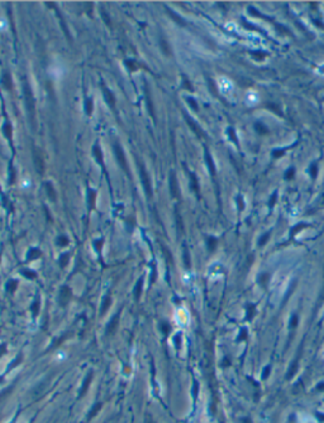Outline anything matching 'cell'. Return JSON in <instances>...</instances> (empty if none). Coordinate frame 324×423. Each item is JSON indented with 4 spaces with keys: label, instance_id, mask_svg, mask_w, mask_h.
<instances>
[{
    "label": "cell",
    "instance_id": "e0dca14e",
    "mask_svg": "<svg viewBox=\"0 0 324 423\" xmlns=\"http://www.w3.org/2000/svg\"><path fill=\"white\" fill-rule=\"evenodd\" d=\"M3 133L4 136L7 137L8 141H12V137H13V128H12V124L9 122H5L4 126H3Z\"/></svg>",
    "mask_w": 324,
    "mask_h": 423
},
{
    "label": "cell",
    "instance_id": "3957f363",
    "mask_svg": "<svg viewBox=\"0 0 324 423\" xmlns=\"http://www.w3.org/2000/svg\"><path fill=\"white\" fill-rule=\"evenodd\" d=\"M114 153H115V156H117V161H118L119 166L127 172V174H129V169H128V164H127V159H125V155H124V151H123V148L120 147V145L118 142L114 143Z\"/></svg>",
    "mask_w": 324,
    "mask_h": 423
},
{
    "label": "cell",
    "instance_id": "4dcf8cb0",
    "mask_svg": "<svg viewBox=\"0 0 324 423\" xmlns=\"http://www.w3.org/2000/svg\"><path fill=\"white\" fill-rule=\"evenodd\" d=\"M255 316V307L252 304L247 305V319H252Z\"/></svg>",
    "mask_w": 324,
    "mask_h": 423
},
{
    "label": "cell",
    "instance_id": "7bdbcfd3",
    "mask_svg": "<svg viewBox=\"0 0 324 423\" xmlns=\"http://www.w3.org/2000/svg\"><path fill=\"white\" fill-rule=\"evenodd\" d=\"M208 85H209V88H210V91L214 94V95H218V91H217V86H215V84L212 81V79H208Z\"/></svg>",
    "mask_w": 324,
    "mask_h": 423
},
{
    "label": "cell",
    "instance_id": "f1b7e54d",
    "mask_svg": "<svg viewBox=\"0 0 324 423\" xmlns=\"http://www.w3.org/2000/svg\"><path fill=\"white\" fill-rule=\"evenodd\" d=\"M5 288H7V290L10 292V293L15 292V289H16V280H9L7 283V285H5Z\"/></svg>",
    "mask_w": 324,
    "mask_h": 423
},
{
    "label": "cell",
    "instance_id": "94428289",
    "mask_svg": "<svg viewBox=\"0 0 324 423\" xmlns=\"http://www.w3.org/2000/svg\"><path fill=\"white\" fill-rule=\"evenodd\" d=\"M314 23H315L317 26H319V27H320L322 29H324V24H322L320 22H318V21H315V19H314Z\"/></svg>",
    "mask_w": 324,
    "mask_h": 423
},
{
    "label": "cell",
    "instance_id": "836d02e7",
    "mask_svg": "<svg viewBox=\"0 0 324 423\" xmlns=\"http://www.w3.org/2000/svg\"><path fill=\"white\" fill-rule=\"evenodd\" d=\"M294 176H295V169H294V167H290V169L286 171V174H285V179H286V180H293Z\"/></svg>",
    "mask_w": 324,
    "mask_h": 423
},
{
    "label": "cell",
    "instance_id": "7a4b0ae2",
    "mask_svg": "<svg viewBox=\"0 0 324 423\" xmlns=\"http://www.w3.org/2000/svg\"><path fill=\"white\" fill-rule=\"evenodd\" d=\"M33 160H34V166H35L37 172L40 175H43L46 165H45V157H43V155H42V152H41L40 148H34L33 150Z\"/></svg>",
    "mask_w": 324,
    "mask_h": 423
},
{
    "label": "cell",
    "instance_id": "816d5d0a",
    "mask_svg": "<svg viewBox=\"0 0 324 423\" xmlns=\"http://www.w3.org/2000/svg\"><path fill=\"white\" fill-rule=\"evenodd\" d=\"M304 227H307V226H305V224H298L295 228H293V231H291V236L295 235V233H298L299 229H301V228H304Z\"/></svg>",
    "mask_w": 324,
    "mask_h": 423
},
{
    "label": "cell",
    "instance_id": "be15d7a7",
    "mask_svg": "<svg viewBox=\"0 0 324 423\" xmlns=\"http://www.w3.org/2000/svg\"><path fill=\"white\" fill-rule=\"evenodd\" d=\"M5 351V346H0V355Z\"/></svg>",
    "mask_w": 324,
    "mask_h": 423
},
{
    "label": "cell",
    "instance_id": "83f0119b",
    "mask_svg": "<svg viewBox=\"0 0 324 423\" xmlns=\"http://www.w3.org/2000/svg\"><path fill=\"white\" fill-rule=\"evenodd\" d=\"M206 243H208L209 251H214L215 247H217V240H215L214 237H209L208 241H206Z\"/></svg>",
    "mask_w": 324,
    "mask_h": 423
},
{
    "label": "cell",
    "instance_id": "f907efd6",
    "mask_svg": "<svg viewBox=\"0 0 324 423\" xmlns=\"http://www.w3.org/2000/svg\"><path fill=\"white\" fill-rule=\"evenodd\" d=\"M237 203H238V209H239V210H243V208H244V203H243V198H242L241 195L237 198Z\"/></svg>",
    "mask_w": 324,
    "mask_h": 423
},
{
    "label": "cell",
    "instance_id": "6125c7cd",
    "mask_svg": "<svg viewBox=\"0 0 324 423\" xmlns=\"http://www.w3.org/2000/svg\"><path fill=\"white\" fill-rule=\"evenodd\" d=\"M246 332H247V331H246V330H243V331H242V333H241V337H239V338H246V336H247V333H246Z\"/></svg>",
    "mask_w": 324,
    "mask_h": 423
},
{
    "label": "cell",
    "instance_id": "4316f807",
    "mask_svg": "<svg viewBox=\"0 0 324 423\" xmlns=\"http://www.w3.org/2000/svg\"><path fill=\"white\" fill-rule=\"evenodd\" d=\"M255 128H256V131H257L260 134H267V133H269L267 127L263 126L262 123H256V124H255Z\"/></svg>",
    "mask_w": 324,
    "mask_h": 423
},
{
    "label": "cell",
    "instance_id": "f5cc1de1",
    "mask_svg": "<svg viewBox=\"0 0 324 423\" xmlns=\"http://www.w3.org/2000/svg\"><path fill=\"white\" fill-rule=\"evenodd\" d=\"M101 15H103L104 22H105L108 26H110V19H109V15H108V14H105V12H104V10H101Z\"/></svg>",
    "mask_w": 324,
    "mask_h": 423
},
{
    "label": "cell",
    "instance_id": "8fae6325",
    "mask_svg": "<svg viewBox=\"0 0 324 423\" xmlns=\"http://www.w3.org/2000/svg\"><path fill=\"white\" fill-rule=\"evenodd\" d=\"M70 297H71V292L67 286H62V289L60 292V303L61 305H66L67 302L70 300Z\"/></svg>",
    "mask_w": 324,
    "mask_h": 423
},
{
    "label": "cell",
    "instance_id": "681fc988",
    "mask_svg": "<svg viewBox=\"0 0 324 423\" xmlns=\"http://www.w3.org/2000/svg\"><path fill=\"white\" fill-rule=\"evenodd\" d=\"M276 27H277V31H279V32L285 33V34H290V32H289V29H288L286 27H282V26H280V24H276Z\"/></svg>",
    "mask_w": 324,
    "mask_h": 423
},
{
    "label": "cell",
    "instance_id": "e7e4bbea",
    "mask_svg": "<svg viewBox=\"0 0 324 423\" xmlns=\"http://www.w3.org/2000/svg\"><path fill=\"white\" fill-rule=\"evenodd\" d=\"M0 256H2V254H0Z\"/></svg>",
    "mask_w": 324,
    "mask_h": 423
},
{
    "label": "cell",
    "instance_id": "c3c4849f",
    "mask_svg": "<svg viewBox=\"0 0 324 423\" xmlns=\"http://www.w3.org/2000/svg\"><path fill=\"white\" fill-rule=\"evenodd\" d=\"M38 309H40V300H35L34 303H33V305H32V311H33V314H37L38 313Z\"/></svg>",
    "mask_w": 324,
    "mask_h": 423
},
{
    "label": "cell",
    "instance_id": "d6a6232c",
    "mask_svg": "<svg viewBox=\"0 0 324 423\" xmlns=\"http://www.w3.org/2000/svg\"><path fill=\"white\" fill-rule=\"evenodd\" d=\"M57 245L59 246H67L68 245V238L66 236H60L59 238H57Z\"/></svg>",
    "mask_w": 324,
    "mask_h": 423
},
{
    "label": "cell",
    "instance_id": "ffe728a7",
    "mask_svg": "<svg viewBox=\"0 0 324 423\" xmlns=\"http://www.w3.org/2000/svg\"><path fill=\"white\" fill-rule=\"evenodd\" d=\"M160 47H161L162 52H163L166 56H170V55H171L170 45L167 43V41H166V40H163V38H160Z\"/></svg>",
    "mask_w": 324,
    "mask_h": 423
},
{
    "label": "cell",
    "instance_id": "5bb4252c",
    "mask_svg": "<svg viewBox=\"0 0 324 423\" xmlns=\"http://www.w3.org/2000/svg\"><path fill=\"white\" fill-rule=\"evenodd\" d=\"M166 12L170 14V17L172 18V19H174V21H175V22H176L179 26H181V27H185V26H186V22L184 21V19H182V18H181L179 14H176L174 10H171L170 8H166Z\"/></svg>",
    "mask_w": 324,
    "mask_h": 423
},
{
    "label": "cell",
    "instance_id": "e575fe53",
    "mask_svg": "<svg viewBox=\"0 0 324 423\" xmlns=\"http://www.w3.org/2000/svg\"><path fill=\"white\" fill-rule=\"evenodd\" d=\"M269 278H270V275H269L267 273L261 274V275H260V283H261V285H263V286H266V285H267Z\"/></svg>",
    "mask_w": 324,
    "mask_h": 423
},
{
    "label": "cell",
    "instance_id": "bcb514c9",
    "mask_svg": "<svg viewBox=\"0 0 324 423\" xmlns=\"http://www.w3.org/2000/svg\"><path fill=\"white\" fill-rule=\"evenodd\" d=\"M296 369H298V362H295V364H293L291 365V368H290V370H289V374H288V379H290L294 374H295V371H296Z\"/></svg>",
    "mask_w": 324,
    "mask_h": 423
},
{
    "label": "cell",
    "instance_id": "5b68a950",
    "mask_svg": "<svg viewBox=\"0 0 324 423\" xmlns=\"http://www.w3.org/2000/svg\"><path fill=\"white\" fill-rule=\"evenodd\" d=\"M184 117H185V121H186V123L190 126V128H191V129L194 131V133L196 134V136H198L199 138H205V133L203 132V129L200 128V126H199L196 122H194V121H193V118L190 117V115H187L186 113H184Z\"/></svg>",
    "mask_w": 324,
    "mask_h": 423
},
{
    "label": "cell",
    "instance_id": "91938a15",
    "mask_svg": "<svg viewBox=\"0 0 324 423\" xmlns=\"http://www.w3.org/2000/svg\"><path fill=\"white\" fill-rule=\"evenodd\" d=\"M275 203H276V193H275V194L271 197V200H270V207L272 208V205H274Z\"/></svg>",
    "mask_w": 324,
    "mask_h": 423
},
{
    "label": "cell",
    "instance_id": "60d3db41",
    "mask_svg": "<svg viewBox=\"0 0 324 423\" xmlns=\"http://www.w3.org/2000/svg\"><path fill=\"white\" fill-rule=\"evenodd\" d=\"M22 274H23L26 278H28V279H35V278H37L35 273H34V271H31V270H23Z\"/></svg>",
    "mask_w": 324,
    "mask_h": 423
},
{
    "label": "cell",
    "instance_id": "ba28073f",
    "mask_svg": "<svg viewBox=\"0 0 324 423\" xmlns=\"http://www.w3.org/2000/svg\"><path fill=\"white\" fill-rule=\"evenodd\" d=\"M103 95H104V99H105L106 104L111 109H115V97H114V94L106 86H103Z\"/></svg>",
    "mask_w": 324,
    "mask_h": 423
},
{
    "label": "cell",
    "instance_id": "7402d4cb",
    "mask_svg": "<svg viewBox=\"0 0 324 423\" xmlns=\"http://www.w3.org/2000/svg\"><path fill=\"white\" fill-rule=\"evenodd\" d=\"M227 133H228V137H229V140H231L236 146H238V140H237V134H236L234 128H233V127H229V128L227 129Z\"/></svg>",
    "mask_w": 324,
    "mask_h": 423
},
{
    "label": "cell",
    "instance_id": "9a60e30c",
    "mask_svg": "<svg viewBox=\"0 0 324 423\" xmlns=\"http://www.w3.org/2000/svg\"><path fill=\"white\" fill-rule=\"evenodd\" d=\"M95 200H96V191L92 190V189H89V191H87V203H89V208L90 209H94Z\"/></svg>",
    "mask_w": 324,
    "mask_h": 423
},
{
    "label": "cell",
    "instance_id": "cb8c5ba5",
    "mask_svg": "<svg viewBox=\"0 0 324 423\" xmlns=\"http://www.w3.org/2000/svg\"><path fill=\"white\" fill-rule=\"evenodd\" d=\"M92 109H94L92 99H91V98H86V99H85V113H86V115H91Z\"/></svg>",
    "mask_w": 324,
    "mask_h": 423
},
{
    "label": "cell",
    "instance_id": "603a6c76",
    "mask_svg": "<svg viewBox=\"0 0 324 423\" xmlns=\"http://www.w3.org/2000/svg\"><path fill=\"white\" fill-rule=\"evenodd\" d=\"M15 179H16V171H15L13 164L10 162L9 164V184L13 185L15 183Z\"/></svg>",
    "mask_w": 324,
    "mask_h": 423
},
{
    "label": "cell",
    "instance_id": "4fadbf2b",
    "mask_svg": "<svg viewBox=\"0 0 324 423\" xmlns=\"http://www.w3.org/2000/svg\"><path fill=\"white\" fill-rule=\"evenodd\" d=\"M45 188H46V193H47L49 200L54 202V200H56V190H54L52 183H51V181H46V183H45Z\"/></svg>",
    "mask_w": 324,
    "mask_h": 423
},
{
    "label": "cell",
    "instance_id": "f546056e",
    "mask_svg": "<svg viewBox=\"0 0 324 423\" xmlns=\"http://www.w3.org/2000/svg\"><path fill=\"white\" fill-rule=\"evenodd\" d=\"M186 102H187V104L190 105V107H191V109L193 110H195V112H198L199 110V105H198V103H196V100L194 99V98H186Z\"/></svg>",
    "mask_w": 324,
    "mask_h": 423
},
{
    "label": "cell",
    "instance_id": "74e56055",
    "mask_svg": "<svg viewBox=\"0 0 324 423\" xmlns=\"http://www.w3.org/2000/svg\"><path fill=\"white\" fill-rule=\"evenodd\" d=\"M270 235H271V233H270V232H267V233H265V235H263V236L260 238V242H258V245H260L261 247H262L263 245H266V242L269 241V238H270Z\"/></svg>",
    "mask_w": 324,
    "mask_h": 423
},
{
    "label": "cell",
    "instance_id": "30bf717a",
    "mask_svg": "<svg viewBox=\"0 0 324 423\" xmlns=\"http://www.w3.org/2000/svg\"><path fill=\"white\" fill-rule=\"evenodd\" d=\"M2 85L4 86V89L12 90V88H13V81H12V76H10L9 71H4V72H3V76H2Z\"/></svg>",
    "mask_w": 324,
    "mask_h": 423
},
{
    "label": "cell",
    "instance_id": "f6af8a7d",
    "mask_svg": "<svg viewBox=\"0 0 324 423\" xmlns=\"http://www.w3.org/2000/svg\"><path fill=\"white\" fill-rule=\"evenodd\" d=\"M284 153H285V150H274L272 156H274V159H279V157L284 156Z\"/></svg>",
    "mask_w": 324,
    "mask_h": 423
},
{
    "label": "cell",
    "instance_id": "6f0895ef",
    "mask_svg": "<svg viewBox=\"0 0 324 423\" xmlns=\"http://www.w3.org/2000/svg\"><path fill=\"white\" fill-rule=\"evenodd\" d=\"M176 219H177V226H179V229H180V232H182V222H181V218H180V216L176 213Z\"/></svg>",
    "mask_w": 324,
    "mask_h": 423
},
{
    "label": "cell",
    "instance_id": "ee69618b",
    "mask_svg": "<svg viewBox=\"0 0 324 423\" xmlns=\"http://www.w3.org/2000/svg\"><path fill=\"white\" fill-rule=\"evenodd\" d=\"M109 305H110V298H109V297H106V298L104 299V302H103L101 313H104V312H105V309H108V308H109Z\"/></svg>",
    "mask_w": 324,
    "mask_h": 423
},
{
    "label": "cell",
    "instance_id": "f35d334b",
    "mask_svg": "<svg viewBox=\"0 0 324 423\" xmlns=\"http://www.w3.org/2000/svg\"><path fill=\"white\" fill-rule=\"evenodd\" d=\"M266 107H267V108H270V110L275 112L276 114H279V115H282V113L280 112V109H279V107H277L276 104H271V103H269V104H266Z\"/></svg>",
    "mask_w": 324,
    "mask_h": 423
},
{
    "label": "cell",
    "instance_id": "9c48e42d",
    "mask_svg": "<svg viewBox=\"0 0 324 423\" xmlns=\"http://www.w3.org/2000/svg\"><path fill=\"white\" fill-rule=\"evenodd\" d=\"M204 155H205V162H206V165H208V169H209V171H210V174L214 176V175H215V165H214V162H213V157L210 156V153H209L208 148H205Z\"/></svg>",
    "mask_w": 324,
    "mask_h": 423
},
{
    "label": "cell",
    "instance_id": "6da1fadb",
    "mask_svg": "<svg viewBox=\"0 0 324 423\" xmlns=\"http://www.w3.org/2000/svg\"><path fill=\"white\" fill-rule=\"evenodd\" d=\"M24 103H26V107H27V110H28V117H29V121H31V124H32V128L34 129L35 128V100H34V97H33V93H32V89L28 84L27 80H24Z\"/></svg>",
    "mask_w": 324,
    "mask_h": 423
},
{
    "label": "cell",
    "instance_id": "9f6ffc18",
    "mask_svg": "<svg viewBox=\"0 0 324 423\" xmlns=\"http://www.w3.org/2000/svg\"><path fill=\"white\" fill-rule=\"evenodd\" d=\"M270 370H271V368H270V366H266V368H265V370H263V374H262V378H263V379H266V378L269 376V374H270Z\"/></svg>",
    "mask_w": 324,
    "mask_h": 423
},
{
    "label": "cell",
    "instance_id": "1f68e13d",
    "mask_svg": "<svg viewBox=\"0 0 324 423\" xmlns=\"http://www.w3.org/2000/svg\"><path fill=\"white\" fill-rule=\"evenodd\" d=\"M251 55H252V56H255L257 60H263L265 57L267 56V53H265V52H260V51H251Z\"/></svg>",
    "mask_w": 324,
    "mask_h": 423
},
{
    "label": "cell",
    "instance_id": "680465c9",
    "mask_svg": "<svg viewBox=\"0 0 324 423\" xmlns=\"http://www.w3.org/2000/svg\"><path fill=\"white\" fill-rule=\"evenodd\" d=\"M296 324H298V316H294L291 319V327H296Z\"/></svg>",
    "mask_w": 324,
    "mask_h": 423
},
{
    "label": "cell",
    "instance_id": "8992f818",
    "mask_svg": "<svg viewBox=\"0 0 324 423\" xmlns=\"http://www.w3.org/2000/svg\"><path fill=\"white\" fill-rule=\"evenodd\" d=\"M170 191L174 198H179V184H177V178L174 170L170 171Z\"/></svg>",
    "mask_w": 324,
    "mask_h": 423
},
{
    "label": "cell",
    "instance_id": "8d00e7d4",
    "mask_svg": "<svg viewBox=\"0 0 324 423\" xmlns=\"http://www.w3.org/2000/svg\"><path fill=\"white\" fill-rule=\"evenodd\" d=\"M182 86H184L186 90H189V91H194L191 83H190V81H189L186 78H184V79H182Z\"/></svg>",
    "mask_w": 324,
    "mask_h": 423
},
{
    "label": "cell",
    "instance_id": "52a82bcc",
    "mask_svg": "<svg viewBox=\"0 0 324 423\" xmlns=\"http://www.w3.org/2000/svg\"><path fill=\"white\" fill-rule=\"evenodd\" d=\"M144 93H146V104H147V109H148V112H149V115L155 119V118H156V115H155V107H153V103H152L149 88H148L147 84H144Z\"/></svg>",
    "mask_w": 324,
    "mask_h": 423
},
{
    "label": "cell",
    "instance_id": "b9f144b4",
    "mask_svg": "<svg viewBox=\"0 0 324 423\" xmlns=\"http://www.w3.org/2000/svg\"><path fill=\"white\" fill-rule=\"evenodd\" d=\"M184 264L186 267H190V255L187 250H184Z\"/></svg>",
    "mask_w": 324,
    "mask_h": 423
},
{
    "label": "cell",
    "instance_id": "d6986e66",
    "mask_svg": "<svg viewBox=\"0 0 324 423\" xmlns=\"http://www.w3.org/2000/svg\"><path fill=\"white\" fill-rule=\"evenodd\" d=\"M41 256V251L38 248H31L28 251V255H27V260L28 261H32V260H35Z\"/></svg>",
    "mask_w": 324,
    "mask_h": 423
},
{
    "label": "cell",
    "instance_id": "ab89813d",
    "mask_svg": "<svg viewBox=\"0 0 324 423\" xmlns=\"http://www.w3.org/2000/svg\"><path fill=\"white\" fill-rule=\"evenodd\" d=\"M142 284H143V281H142V279L138 281V284H137V286H136V289H134V297L136 298H139V295H141V289H142Z\"/></svg>",
    "mask_w": 324,
    "mask_h": 423
},
{
    "label": "cell",
    "instance_id": "44dd1931",
    "mask_svg": "<svg viewBox=\"0 0 324 423\" xmlns=\"http://www.w3.org/2000/svg\"><path fill=\"white\" fill-rule=\"evenodd\" d=\"M117 324H118V316H114L113 319L110 321V323L108 324V328H106L108 333H113L114 331H115L117 330Z\"/></svg>",
    "mask_w": 324,
    "mask_h": 423
},
{
    "label": "cell",
    "instance_id": "277c9868",
    "mask_svg": "<svg viewBox=\"0 0 324 423\" xmlns=\"http://www.w3.org/2000/svg\"><path fill=\"white\" fill-rule=\"evenodd\" d=\"M139 174H141V180H142V184H143V188H144V191L148 198L152 197V188H151V181H149V176L147 174V171L144 169V166L141 164L139 165Z\"/></svg>",
    "mask_w": 324,
    "mask_h": 423
},
{
    "label": "cell",
    "instance_id": "ac0fdd59",
    "mask_svg": "<svg viewBox=\"0 0 324 423\" xmlns=\"http://www.w3.org/2000/svg\"><path fill=\"white\" fill-rule=\"evenodd\" d=\"M124 65L127 66V69H129V71H137L139 67H141V65L137 62V61H134V60H125L124 61Z\"/></svg>",
    "mask_w": 324,
    "mask_h": 423
},
{
    "label": "cell",
    "instance_id": "11a10c76",
    "mask_svg": "<svg viewBox=\"0 0 324 423\" xmlns=\"http://www.w3.org/2000/svg\"><path fill=\"white\" fill-rule=\"evenodd\" d=\"M161 330H162L163 333H168L170 327H168V324H166V323H161Z\"/></svg>",
    "mask_w": 324,
    "mask_h": 423
},
{
    "label": "cell",
    "instance_id": "2e32d148",
    "mask_svg": "<svg viewBox=\"0 0 324 423\" xmlns=\"http://www.w3.org/2000/svg\"><path fill=\"white\" fill-rule=\"evenodd\" d=\"M190 184H191V189L194 190V193L199 197V183H198V178L195 176V174L190 172Z\"/></svg>",
    "mask_w": 324,
    "mask_h": 423
},
{
    "label": "cell",
    "instance_id": "d590c367",
    "mask_svg": "<svg viewBox=\"0 0 324 423\" xmlns=\"http://www.w3.org/2000/svg\"><path fill=\"white\" fill-rule=\"evenodd\" d=\"M68 259H70L68 254H63V255L60 257V265H61V267H65V266L67 265V262H68Z\"/></svg>",
    "mask_w": 324,
    "mask_h": 423
},
{
    "label": "cell",
    "instance_id": "7c38bea8",
    "mask_svg": "<svg viewBox=\"0 0 324 423\" xmlns=\"http://www.w3.org/2000/svg\"><path fill=\"white\" fill-rule=\"evenodd\" d=\"M92 155L95 157V160H96V162L100 165V166H104V162H103V152L100 150V147L98 145H95L92 147Z\"/></svg>",
    "mask_w": 324,
    "mask_h": 423
},
{
    "label": "cell",
    "instance_id": "484cf974",
    "mask_svg": "<svg viewBox=\"0 0 324 423\" xmlns=\"http://www.w3.org/2000/svg\"><path fill=\"white\" fill-rule=\"evenodd\" d=\"M248 13L251 14V15H253V17H258V18H262V19H267V21H269V18L267 17H266V15H262L256 8H253V7H250L248 8Z\"/></svg>",
    "mask_w": 324,
    "mask_h": 423
},
{
    "label": "cell",
    "instance_id": "7dc6e473",
    "mask_svg": "<svg viewBox=\"0 0 324 423\" xmlns=\"http://www.w3.org/2000/svg\"><path fill=\"white\" fill-rule=\"evenodd\" d=\"M310 174H312V178H317V175H318V166H317V164L312 165V167H310Z\"/></svg>",
    "mask_w": 324,
    "mask_h": 423
},
{
    "label": "cell",
    "instance_id": "d4e9b609",
    "mask_svg": "<svg viewBox=\"0 0 324 423\" xmlns=\"http://www.w3.org/2000/svg\"><path fill=\"white\" fill-rule=\"evenodd\" d=\"M241 23H242V24H243V26H244V27H246L247 29H251V31H256V32H260V33L265 34V33H263V32H262L261 29H258V28H257L256 26H253V24L248 23V22H247V21H246V19H243V18L241 19Z\"/></svg>",
    "mask_w": 324,
    "mask_h": 423
},
{
    "label": "cell",
    "instance_id": "db71d44e",
    "mask_svg": "<svg viewBox=\"0 0 324 423\" xmlns=\"http://www.w3.org/2000/svg\"><path fill=\"white\" fill-rule=\"evenodd\" d=\"M101 245H103V240H98V241H95V242H94V246H95V248H96L98 251H100Z\"/></svg>",
    "mask_w": 324,
    "mask_h": 423
}]
</instances>
